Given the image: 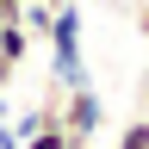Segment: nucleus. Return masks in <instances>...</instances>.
I'll list each match as a JSON object with an SVG mask.
<instances>
[{
  "label": "nucleus",
  "mask_w": 149,
  "mask_h": 149,
  "mask_svg": "<svg viewBox=\"0 0 149 149\" xmlns=\"http://www.w3.org/2000/svg\"><path fill=\"white\" fill-rule=\"evenodd\" d=\"M31 50H37V37H31L25 25H0V62H13V68H19Z\"/></svg>",
  "instance_id": "obj_3"
},
{
  "label": "nucleus",
  "mask_w": 149,
  "mask_h": 149,
  "mask_svg": "<svg viewBox=\"0 0 149 149\" xmlns=\"http://www.w3.org/2000/svg\"><path fill=\"white\" fill-rule=\"evenodd\" d=\"M118 149H149V118H143V112L118 130Z\"/></svg>",
  "instance_id": "obj_5"
},
{
  "label": "nucleus",
  "mask_w": 149,
  "mask_h": 149,
  "mask_svg": "<svg viewBox=\"0 0 149 149\" xmlns=\"http://www.w3.org/2000/svg\"><path fill=\"white\" fill-rule=\"evenodd\" d=\"M31 6H62V0H31Z\"/></svg>",
  "instance_id": "obj_11"
},
{
  "label": "nucleus",
  "mask_w": 149,
  "mask_h": 149,
  "mask_svg": "<svg viewBox=\"0 0 149 149\" xmlns=\"http://www.w3.org/2000/svg\"><path fill=\"white\" fill-rule=\"evenodd\" d=\"M37 50H50V87H81L87 81V68H81V6H56Z\"/></svg>",
  "instance_id": "obj_1"
},
{
  "label": "nucleus",
  "mask_w": 149,
  "mask_h": 149,
  "mask_svg": "<svg viewBox=\"0 0 149 149\" xmlns=\"http://www.w3.org/2000/svg\"><path fill=\"white\" fill-rule=\"evenodd\" d=\"M13 74H19L13 62H0V93H6V87H13Z\"/></svg>",
  "instance_id": "obj_10"
},
{
  "label": "nucleus",
  "mask_w": 149,
  "mask_h": 149,
  "mask_svg": "<svg viewBox=\"0 0 149 149\" xmlns=\"http://www.w3.org/2000/svg\"><path fill=\"white\" fill-rule=\"evenodd\" d=\"M19 149H68V137H62L56 124H37L31 137H19Z\"/></svg>",
  "instance_id": "obj_4"
},
{
  "label": "nucleus",
  "mask_w": 149,
  "mask_h": 149,
  "mask_svg": "<svg viewBox=\"0 0 149 149\" xmlns=\"http://www.w3.org/2000/svg\"><path fill=\"white\" fill-rule=\"evenodd\" d=\"M19 13H25V0H0V25H19Z\"/></svg>",
  "instance_id": "obj_7"
},
{
  "label": "nucleus",
  "mask_w": 149,
  "mask_h": 149,
  "mask_svg": "<svg viewBox=\"0 0 149 149\" xmlns=\"http://www.w3.org/2000/svg\"><path fill=\"white\" fill-rule=\"evenodd\" d=\"M137 112L149 118V56H143V68H137Z\"/></svg>",
  "instance_id": "obj_6"
},
{
  "label": "nucleus",
  "mask_w": 149,
  "mask_h": 149,
  "mask_svg": "<svg viewBox=\"0 0 149 149\" xmlns=\"http://www.w3.org/2000/svg\"><path fill=\"white\" fill-rule=\"evenodd\" d=\"M0 149H19V130L13 124H0Z\"/></svg>",
  "instance_id": "obj_9"
},
{
  "label": "nucleus",
  "mask_w": 149,
  "mask_h": 149,
  "mask_svg": "<svg viewBox=\"0 0 149 149\" xmlns=\"http://www.w3.org/2000/svg\"><path fill=\"white\" fill-rule=\"evenodd\" d=\"M130 25H137V31L149 37V0H137V13H130Z\"/></svg>",
  "instance_id": "obj_8"
},
{
  "label": "nucleus",
  "mask_w": 149,
  "mask_h": 149,
  "mask_svg": "<svg viewBox=\"0 0 149 149\" xmlns=\"http://www.w3.org/2000/svg\"><path fill=\"white\" fill-rule=\"evenodd\" d=\"M100 124H106V100L93 93V81L68 87V93H62V106H56V130L68 137V149H87Z\"/></svg>",
  "instance_id": "obj_2"
}]
</instances>
